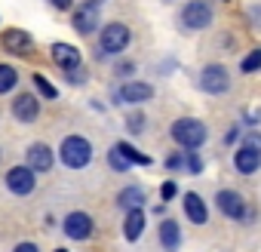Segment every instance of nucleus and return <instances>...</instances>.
Instances as JSON below:
<instances>
[{"instance_id":"nucleus-1","label":"nucleus","mask_w":261,"mask_h":252,"mask_svg":"<svg viewBox=\"0 0 261 252\" xmlns=\"http://www.w3.org/2000/svg\"><path fill=\"white\" fill-rule=\"evenodd\" d=\"M169 136L181 151H200L209 142V126L200 117H178L169 126Z\"/></svg>"},{"instance_id":"nucleus-2","label":"nucleus","mask_w":261,"mask_h":252,"mask_svg":"<svg viewBox=\"0 0 261 252\" xmlns=\"http://www.w3.org/2000/svg\"><path fill=\"white\" fill-rule=\"evenodd\" d=\"M215 206H218V212H221L224 218L240 221V224H255V218H258V206L249 203V200H246L240 191H233V188H221V191L215 194Z\"/></svg>"},{"instance_id":"nucleus-3","label":"nucleus","mask_w":261,"mask_h":252,"mask_svg":"<svg viewBox=\"0 0 261 252\" xmlns=\"http://www.w3.org/2000/svg\"><path fill=\"white\" fill-rule=\"evenodd\" d=\"M92 157H95V148H92V142L86 136L74 133V136H65L62 145H59V160L68 169H86L92 163Z\"/></svg>"},{"instance_id":"nucleus-4","label":"nucleus","mask_w":261,"mask_h":252,"mask_svg":"<svg viewBox=\"0 0 261 252\" xmlns=\"http://www.w3.org/2000/svg\"><path fill=\"white\" fill-rule=\"evenodd\" d=\"M133 43V28H129L126 22H105L98 28V56H120L126 53V46Z\"/></svg>"},{"instance_id":"nucleus-5","label":"nucleus","mask_w":261,"mask_h":252,"mask_svg":"<svg viewBox=\"0 0 261 252\" xmlns=\"http://www.w3.org/2000/svg\"><path fill=\"white\" fill-rule=\"evenodd\" d=\"M212 22H215V10H212V4H206V0H188L181 7V13H178V25L185 31H191V34L212 28Z\"/></svg>"},{"instance_id":"nucleus-6","label":"nucleus","mask_w":261,"mask_h":252,"mask_svg":"<svg viewBox=\"0 0 261 252\" xmlns=\"http://www.w3.org/2000/svg\"><path fill=\"white\" fill-rule=\"evenodd\" d=\"M151 98H154V86L145 83V80H123V83L114 89V95H111L114 105H133V108H142V105H148Z\"/></svg>"},{"instance_id":"nucleus-7","label":"nucleus","mask_w":261,"mask_h":252,"mask_svg":"<svg viewBox=\"0 0 261 252\" xmlns=\"http://www.w3.org/2000/svg\"><path fill=\"white\" fill-rule=\"evenodd\" d=\"M197 86H200L206 95H224V92L230 89V71H227L221 62H209V65L200 68Z\"/></svg>"},{"instance_id":"nucleus-8","label":"nucleus","mask_w":261,"mask_h":252,"mask_svg":"<svg viewBox=\"0 0 261 252\" xmlns=\"http://www.w3.org/2000/svg\"><path fill=\"white\" fill-rule=\"evenodd\" d=\"M4 185H7V191H10L13 197H31L34 188H37V172H34L28 163L10 166L7 175H4Z\"/></svg>"},{"instance_id":"nucleus-9","label":"nucleus","mask_w":261,"mask_h":252,"mask_svg":"<svg viewBox=\"0 0 261 252\" xmlns=\"http://www.w3.org/2000/svg\"><path fill=\"white\" fill-rule=\"evenodd\" d=\"M0 46H4L10 56H16V59H28L37 49L31 31H25V28H7L4 34H0Z\"/></svg>"},{"instance_id":"nucleus-10","label":"nucleus","mask_w":261,"mask_h":252,"mask_svg":"<svg viewBox=\"0 0 261 252\" xmlns=\"http://www.w3.org/2000/svg\"><path fill=\"white\" fill-rule=\"evenodd\" d=\"M10 114H13V120H19L25 126L37 123L40 120V95L37 92H16L10 102Z\"/></svg>"},{"instance_id":"nucleus-11","label":"nucleus","mask_w":261,"mask_h":252,"mask_svg":"<svg viewBox=\"0 0 261 252\" xmlns=\"http://www.w3.org/2000/svg\"><path fill=\"white\" fill-rule=\"evenodd\" d=\"M62 231H65V237H68V240L83 243V240H89V237L95 234V221H92V215H89V212L74 209V212H68V215L62 218Z\"/></svg>"},{"instance_id":"nucleus-12","label":"nucleus","mask_w":261,"mask_h":252,"mask_svg":"<svg viewBox=\"0 0 261 252\" xmlns=\"http://www.w3.org/2000/svg\"><path fill=\"white\" fill-rule=\"evenodd\" d=\"M49 59H53V65H56L62 74L83 68V53H80L74 43H53V46H49Z\"/></svg>"},{"instance_id":"nucleus-13","label":"nucleus","mask_w":261,"mask_h":252,"mask_svg":"<svg viewBox=\"0 0 261 252\" xmlns=\"http://www.w3.org/2000/svg\"><path fill=\"white\" fill-rule=\"evenodd\" d=\"M25 163H28L37 175H46V172L56 166V154H53V148H49L46 142H31V145L25 148Z\"/></svg>"},{"instance_id":"nucleus-14","label":"nucleus","mask_w":261,"mask_h":252,"mask_svg":"<svg viewBox=\"0 0 261 252\" xmlns=\"http://www.w3.org/2000/svg\"><path fill=\"white\" fill-rule=\"evenodd\" d=\"M181 209H185V218L191 224H209V203L197 191H185L181 194Z\"/></svg>"},{"instance_id":"nucleus-15","label":"nucleus","mask_w":261,"mask_h":252,"mask_svg":"<svg viewBox=\"0 0 261 252\" xmlns=\"http://www.w3.org/2000/svg\"><path fill=\"white\" fill-rule=\"evenodd\" d=\"M181 224L175 221V218H160V224H157V243H160V249L163 252H178L181 249Z\"/></svg>"},{"instance_id":"nucleus-16","label":"nucleus","mask_w":261,"mask_h":252,"mask_svg":"<svg viewBox=\"0 0 261 252\" xmlns=\"http://www.w3.org/2000/svg\"><path fill=\"white\" fill-rule=\"evenodd\" d=\"M71 28L77 31V34H83V37H89V34H98V10H89V7H77V10H71Z\"/></svg>"},{"instance_id":"nucleus-17","label":"nucleus","mask_w":261,"mask_h":252,"mask_svg":"<svg viewBox=\"0 0 261 252\" xmlns=\"http://www.w3.org/2000/svg\"><path fill=\"white\" fill-rule=\"evenodd\" d=\"M233 169L240 175H255L261 169V151L258 148H249V145H240L233 151Z\"/></svg>"},{"instance_id":"nucleus-18","label":"nucleus","mask_w":261,"mask_h":252,"mask_svg":"<svg viewBox=\"0 0 261 252\" xmlns=\"http://www.w3.org/2000/svg\"><path fill=\"white\" fill-rule=\"evenodd\" d=\"M145 224H148V212L145 209H129L126 218H123V240L126 243H139L142 234H145Z\"/></svg>"},{"instance_id":"nucleus-19","label":"nucleus","mask_w":261,"mask_h":252,"mask_svg":"<svg viewBox=\"0 0 261 252\" xmlns=\"http://www.w3.org/2000/svg\"><path fill=\"white\" fill-rule=\"evenodd\" d=\"M117 209H123V212H129V209H145V188H139V185H126L120 194H117Z\"/></svg>"},{"instance_id":"nucleus-20","label":"nucleus","mask_w":261,"mask_h":252,"mask_svg":"<svg viewBox=\"0 0 261 252\" xmlns=\"http://www.w3.org/2000/svg\"><path fill=\"white\" fill-rule=\"evenodd\" d=\"M114 148H117V151H120V154H123V157H126L129 163H133V166H151V163H154V157L142 154V151H139V148H136L133 142H117Z\"/></svg>"},{"instance_id":"nucleus-21","label":"nucleus","mask_w":261,"mask_h":252,"mask_svg":"<svg viewBox=\"0 0 261 252\" xmlns=\"http://www.w3.org/2000/svg\"><path fill=\"white\" fill-rule=\"evenodd\" d=\"M31 86H34V92H37L40 98H46V102L59 98L56 83H49V77H46V74H40V71H34V74H31Z\"/></svg>"},{"instance_id":"nucleus-22","label":"nucleus","mask_w":261,"mask_h":252,"mask_svg":"<svg viewBox=\"0 0 261 252\" xmlns=\"http://www.w3.org/2000/svg\"><path fill=\"white\" fill-rule=\"evenodd\" d=\"M19 86V71L7 62H0V95H10Z\"/></svg>"},{"instance_id":"nucleus-23","label":"nucleus","mask_w":261,"mask_h":252,"mask_svg":"<svg viewBox=\"0 0 261 252\" xmlns=\"http://www.w3.org/2000/svg\"><path fill=\"white\" fill-rule=\"evenodd\" d=\"M240 71H243V74H258V71H261V46L249 49V53L240 59Z\"/></svg>"},{"instance_id":"nucleus-24","label":"nucleus","mask_w":261,"mask_h":252,"mask_svg":"<svg viewBox=\"0 0 261 252\" xmlns=\"http://www.w3.org/2000/svg\"><path fill=\"white\" fill-rule=\"evenodd\" d=\"M145 123H148V117H145L139 108L126 114V130L133 133V136H142V133H145Z\"/></svg>"},{"instance_id":"nucleus-25","label":"nucleus","mask_w":261,"mask_h":252,"mask_svg":"<svg viewBox=\"0 0 261 252\" xmlns=\"http://www.w3.org/2000/svg\"><path fill=\"white\" fill-rule=\"evenodd\" d=\"M136 71H139V65L133 59H117V65H114V77H123V80H136Z\"/></svg>"},{"instance_id":"nucleus-26","label":"nucleus","mask_w":261,"mask_h":252,"mask_svg":"<svg viewBox=\"0 0 261 252\" xmlns=\"http://www.w3.org/2000/svg\"><path fill=\"white\" fill-rule=\"evenodd\" d=\"M203 157H200V151H185V172L188 175H200L203 172Z\"/></svg>"},{"instance_id":"nucleus-27","label":"nucleus","mask_w":261,"mask_h":252,"mask_svg":"<svg viewBox=\"0 0 261 252\" xmlns=\"http://www.w3.org/2000/svg\"><path fill=\"white\" fill-rule=\"evenodd\" d=\"M108 166H111L114 172H129V166H133V163H129V160H126V157L111 145V151H108Z\"/></svg>"},{"instance_id":"nucleus-28","label":"nucleus","mask_w":261,"mask_h":252,"mask_svg":"<svg viewBox=\"0 0 261 252\" xmlns=\"http://www.w3.org/2000/svg\"><path fill=\"white\" fill-rule=\"evenodd\" d=\"M163 166L169 169V172H185V151L178 148V151H172L166 160H163Z\"/></svg>"},{"instance_id":"nucleus-29","label":"nucleus","mask_w":261,"mask_h":252,"mask_svg":"<svg viewBox=\"0 0 261 252\" xmlns=\"http://www.w3.org/2000/svg\"><path fill=\"white\" fill-rule=\"evenodd\" d=\"M243 136H246V130H243V123H233L230 130L224 133V145H227V148H233L237 142H243Z\"/></svg>"},{"instance_id":"nucleus-30","label":"nucleus","mask_w":261,"mask_h":252,"mask_svg":"<svg viewBox=\"0 0 261 252\" xmlns=\"http://www.w3.org/2000/svg\"><path fill=\"white\" fill-rule=\"evenodd\" d=\"M175 197H178V185H175L172 179H166V182L160 185V200L169 203V200H175Z\"/></svg>"},{"instance_id":"nucleus-31","label":"nucleus","mask_w":261,"mask_h":252,"mask_svg":"<svg viewBox=\"0 0 261 252\" xmlns=\"http://www.w3.org/2000/svg\"><path fill=\"white\" fill-rule=\"evenodd\" d=\"M65 80H68L71 86H83V83L89 80V74H86L83 68H77V71H68V74H65Z\"/></svg>"},{"instance_id":"nucleus-32","label":"nucleus","mask_w":261,"mask_h":252,"mask_svg":"<svg viewBox=\"0 0 261 252\" xmlns=\"http://www.w3.org/2000/svg\"><path fill=\"white\" fill-rule=\"evenodd\" d=\"M243 145H249V148H258V151H261V130H249V133L243 136Z\"/></svg>"},{"instance_id":"nucleus-33","label":"nucleus","mask_w":261,"mask_h":252,"mask_svg":"<svg viewBox=\"0 0 261 252\" xmlns=\"http://www.w3.org/2000/svg\"><path fill=\"white\" fill-rule=\"evenodd\" d=\"M46 4H49L53 10H59V13H71V10H74V0H46Z\"/></svg>"},{"instance_id":"nucleus-34","label":"nucleus","mask_w":261,"mask_h":252,"mask_svg":"<svg viewBox=\"0 0 261 252\" xmlns=\"http://www.w3.org/2000/svg\"><path fill=\"white\" fill-rule=\"evenodd\" d=\"M13 252H40V246H37V243H31V240H22V243H16V246H13Z\"/></svg>"},{"instance_id":"nucleus-35","label":"nucleus","mask_w":261,"mask_h":252,"mask_svg":"<svg viewBox=\"0 0 261 252\" xmlns=\"http://www.w3.org/2000/svg\"><path fill=\"white\" fill-rule=\"evenodd\" d=\"M246 123L258 126V123H261V108H252V111H246Z\"/></svg>"},{"instance_id":"nucleus-36","label":"nucleus","mask_w":261,"mask_h":252,"mask_svg":"<svg viewBox=\"0 0 261 252\" xmlns=\"http://www.w3.org/2000/svg\"><path fill=\"white\" fill-rule=\"evenodd\" d=\"M108 4V0H83V7H89V10H98L101 13V7Z\"/></svg>"},{"instance_id":"nucleus-37","label":"nucleus","mask_w":261,"mask_h":252,"mask_svg":"<svg viewBox=\"0 0 261 252\" xmlns=\"http://www.w3.org/2000/svg\"><path fill=\"white\" fill-rule=\"evenodd\" d=\"M154 215H157V218H166V203H163V200L154 206Z\"/></svg>"},{"instance_id":"nucleus-38","label":"nucleus","mask_w":261,"mask_h":252,"mask_svg":"<svg viewBox=\"0 0 261 252\" xmlns=\"http://www.w3.org/2000/svg\"><path fill=\"white\" fill-rule=\"evenodd\" d=\"M56 252H68V249H62V246H59V249H56Z\"/></svg>"},{"instance_id":"nucleus-39","label":"nucleus","mask_w":261,"mask_h":252,"mask_svg":"<svg viewBox=\"0 0 261 252\" xmlns=\"http://www.w3.org/2000/svg\"><path fill=\"white\" fill-rule=\"evenodd\" d=\"M0 157H4V151H0Z\"/></svg>"},{"instance_id":"nucleus-40","label":"nucleus","mask_w":261,"mask_h":252,"mask_svg":"<svg viewBox=\"0 0 261 252\" xmlns=\"http://www.w3.org/2000/svg\"><path fill=\"white\" fill-rule=\"evenodd\" d=\"M166 4H172V0H166Z\"/></svg>"}]
</instances>
